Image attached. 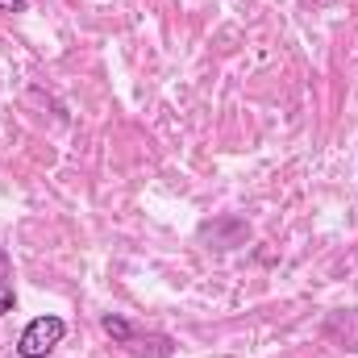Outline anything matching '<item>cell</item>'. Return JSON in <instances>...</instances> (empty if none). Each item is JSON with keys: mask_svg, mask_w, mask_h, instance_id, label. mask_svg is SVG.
Returning <instances> with one entry per match:
<instances>
[{"mask_svg": "<svg viewBox=\"0 0 358 358\" xmlns=\"http://www.w3.org/2000/svg\"><path fill=\"white\" fill-rule=\"evenodd\" d=\"M100 329L117 342V346H125L129 355L138 358H171L176 350V342L167 338V334H142V329H134L125 317H117V313H104L100 317Z\"/></svg>", "mask_w": 358, "mask_h": 358, "instance_id": "obj_1", "label": "cell"}, {"mask_svg": "<svg viewBox=\"0 0 358 358\" xmlns=\"http://www.w3.org/2000/svg\"><path fill=\"white\" fill-rule=\"evenodd\" d=\"M63 338H67V321H63V317H55V313L34 317V321L21 329V338H17V355L21 358H46Z\"/></svg>", "mask_w": 358, "mask_h": 358, "instance_id": "obj_2", "label": "cell"}, {"mask_svg": "<svg viewBox=\"0 0 358 358\" xmlns=\"http://www.w3.org/2000/svg\"><path fill=\"white\" fill-rule=\"evenodd\" d=\"M17 308V292H13V271H8V255L0 250V317Z\"/></svg>", "mask_w": 358, "mask_h": 358, "instance_id": "obj_3", "label": "cell"}, {"mask_svg": "<svg viewBox=\"0 0 358 358\" xmlns=\"http://www.w3.org/2000/svg\"><path fill=\"white\" fill-rule=\"evenodd\" d=\"M0 8H4V13H25L29 0H0Z\"/></svg>", "mask_w": 358, "mask_h": 358, "instance_id": "obj_4", "label": "cell"}]
</instances>
